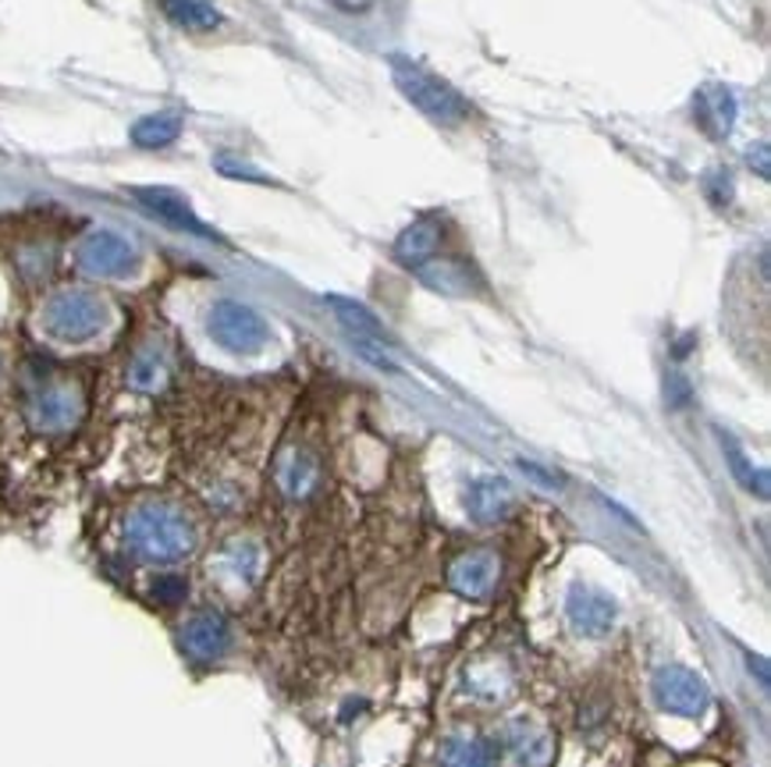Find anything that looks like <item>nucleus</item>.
Returning a JSON list of instances; mask_svg holds the SVG:
<instances>
[{
	"label": "nucleus",
	"mask_w": 771,
	"mask_h": 767,
	"mask_svg": "<svg viewBox=\"0 0 771 767\" xmlns=\"http://www.w3.org/2000/svg\"><path fill=\"white\" fill-rule=\"evenodd\" d=\"M125 540L146 561H178L196 548V530L172 504H146L128 515Z\"/></svg>",
	"instance_id": "f257e3e1"
},
{
	"label": "nucleus",
	"mask_w": 771,
	"mask_h": 767,
	"mask_svg": "<svg viewBox=\"0 0 771 767\" xmlns=\"http://www.w3.org/2000/svg\"><path fill=\"white\" fill-rule=\"evenodd\" d=\"M391 75L402 97L420 110V115L435 118L441 125H456L469 115V100L456 86H448L438 75H430L409 58H391Z\"/></svg>",
	"instance_id": "f03ea898"
},
{
	"label": "nucleus",
	"mask_w": 771,
	"mask_h": 767,
	"mask_svg": "<svg viewBox=\"0 0 771 767\" xmlns=\"http://www.w3.org/2000/svg\"><path fill=\"white\" fill-rule=\"evenodd\" d=\"M107 324V306L86 288H65L43 306V331L58 342H86Z\"/></svg>",
	"instance_id": "7ed1b4c3"
},
{
	"label": "nucleus",
	"mask_w": 771,
	"mask_h": 767,
	"mask_svg": "<svg viewBox=\"0 0 771 767\" xmlns=\"http://www.w3.org/2000/svg\"><path fill=\"white\" fill-rule=\"evenodd\" d=\"M206 327H211V338L221 348H228L235 355H253L271 338L263 316L253 306L232 303V298H224V303H217L211 309V316H206Z\"/></svg>",
	"instance_id": "20e7f679"
},
{
	"label": "nucleus",
	"mask_w": 771,
	"mask_h": 767,
	"mask_svg": "<svg viewBox=\"0 0 771 767\" xmlns=\"http://www.w3.org/2000/svg\"><path fill=\"white\" fill-rule=\"evenodd\" d=\"M651 694H654L657 707L668 710V715H680V718H701L704 710L711 707L707 682L693 668H683V665L657 668V676L651 682Z\"/></svg>",
	"instance_id": "39448f33"
},
{
	"label": "nucleus",
	"mask_w": 771,
	"mask_h": 767,
	"mask_svg": "<svg viewBox=\"0 0 771 767\" xmlns=\"http://www.w3.org/2000/svg\"><path fill=\"white\" fill-rule=\"evenodd\" d=\"M139 264L136 246L118 232H89L79 246V267L92 277H128Z\"/></svg>",
	"instance_id": "423d86ee"
},
{
	"label": "nucleus",
	"mask_w": 771,
	"mask_h": 767,
	"mask_svg": "<svg viewBox=\"0 0 771 767\" xmlns=\"http://www.w3.org/2000/svg\"><path fill=\"white\" fill-rule=\"evenodd\" d=\"M566 611H569L573 629L579 636H587V640H601V636H608L615 619H618V608H615L612 597L605 590H594V587H573L569 601H566Z\"/></svg>",
	"instance_id": "0eeeda50"
},
{
	"label": "nucleus",
	"mask_w": 771,
	"mask_h": 767,
	"mask_svg": "<svg viewBox=\"0 0 771 767\" xmlns=\"http://www.w3.org/2000/svg\"><path fill=\"white\" fill-rule=\"evenodd\" d=\"M131 196H136L139 207H146L149 214L160 217L164 224H172V228L221 242V235L214 228H206V224L193 214V207L185 203L182 193H175V189H131Z\"/></svg>",
	"instance_id": "6e6552de"
},
{
	"label": "nucleus",
	"mask_w": 771,
	"mask_h": 767,
	"mask_svg": "<svg viewBox=\"0 0 771 767\" xmlns=\"http://www.w3.org/2000/svg\"><path fill=\"white\" fill-rule=\"evenodd\" d=\"M232 643V629L224 622V614L217 611H199L189 622L182 626V647L185 653H193L199 661H214L221 658Z\"/></svg>",
	"instance_id": "1a4fd4ad"
},
{
	"label": "nucleus",
	"mask_w": 771,
	"mask_h": 767,
	"mask_svg": "<svg viewBox=\"0 0 771 767\" xmlns=\"http://www.w3.org/2000/svg\"><path fill=\"white\" fill-rule=\"evenodd\" d=\"M495 579H498V558L491 551H469L448 569L451 590L469 597V601H480V597L491 593Z\"/></svg>",
	"instance_id": "9d476101"
},
{
	"label": "nucleus",
	"mask_w": 771,
	"mask_h": 767,
	"mask_svg": "<svg viewBox=\"0 0 771 767\" xmlns=\"http://www.w3.org/2000/svg\"><path fill=\"white\" fill-rule=\"evenodd\" d=\"M466 509L477 522H498L509 515L513 509V491L509 483L498 480V476H480L469 483V494H466Z\"/></svg>",
	"instance_id": "9b49d317"
},
{
	"label": "nucleus",
	"mask_w": 771,
	"mask_h": 767,
	"mask_svg": "<svg viewBox=\"0 0 771 767\" xmlns=\"http://www.w3.org/2000/svg\"><path fill=\"white\" fill-rule=\"evenodd\" d=\"M693 115H697V125L711 139H722L732 128V121H736V104H732V97L722 86H704L697 92V100H693Z\"/></svg>",
	"instance_id": "f8f14e48"
},
{
	"label": "nucleus",
	"mask_w": 771,
	"mask_h": 767,
	"mask_svg": "<svg viewBox=\"0 0 771 767\" xmlns=\"http://www.w3.org/2000/svg\"><path fill=\"white\" fill-rule=\"evenodd\" d=\"M328 306L334 309L338 324H342L349 331V338H367V342H378V345H388V331L384 324L373 316L367 306L352 303V298H342V295H328Z\"/></svg>",
	"instance_id": "ddd939ff"
},
{
	"label": "nucleus",
	"mask_w": 771,
	"mask_h": 767,
	"mask_svg": "<svg viewBox=\"0 0 771 767\" xmlns=\"http://www.w3.org/2000/svg\"><path fill=\"white\" fill-rule=\"evenodd\" d=\"M438 242H441L438 224L417 220L399 235V242H394V256H399V264H406V267H423L427 259L438 253Z\"/></svg>",
	"instance_id": "4468645a"
},
{
	"label": "nucleus",
	"mask_w": 771,
	"mask_h": 767,
	"mask_svg": "<svg viewBox=\"0 0 771 767\" xmlns=\"http://www.w3.org/2000/svg\"><path fill=\"white\" fill-rule=\"evenodd\" d=\"M182 136V118L175 110H157V115H146L131 125V142L143 149H160L167 142H175Z\"/></svg>",
	"instance_id": "2eb2a0df"
},
{
	"label": "nucleus",
	"mask_w": 771,
	"mask_h": 767,
	"mask_svg": "<svg viewBox=\"0 0 771 767\" xmlns=\"http://www.w3.org/2000/svg\"><path fill=\"white\" fill-rule=\"evenodd\" d=\"M32 416H36V423L47 426V430H61V426H68L75 416H79V402H75L71 391L50 387V391H43L40 399H36Z\"/></svg>",
	"instance_id": "dca6fc26"
},
{
	"label": "nucleus",
	"mask_w": 771,
	"mask_h": 767,
	"mask_svg": "<svg viewBox=\"0 0 771 767\" xmlns=\"http://www.w3.org/2000/svg\"><path fill=\"white\" fill-rule=\"evenodd\" d=\"M160 8H164V14L172 18L175 26H182V29H196V32H203V29H217V26H221L217 8H211L206 0H160Z\"/></svg>",
	"instance_id": "f3484780"
},
{
	"label": "nucleus",
	"mask_w": 771,
	"mask_h": 767,
	"mask_svg": "<svg viewBox=\"0 0 771 767\" xmlns=\"http://www.w3.org/2000/svg\"><path fill=\"white\" fill-rule=\"evenodd\" d=\"M441 760L445 767H495V746L484 739H451Z\"/></svg>",
	"instance_id": "a211bd4d"
},
{
	"label": "nucleus",
	"mask_w": 771,
	"mask_h": 767,
	"mask_svg": "<svg viewBox=\"0 0 771 767\" xmlns=\"http://www.w3.org/2000/svg\"><path fill=\"white\" fill-rule=\"evenodd\" d=\"M722 452H725V462H729L732 476H736L746 491H758L761 498H768V473L754 470V465L746 462V455H743V448L736 444V437L722 434Z\"/></svg>",
	"instance_id": "6ab92c4d"
},
{
	"label": "nucleus",
	"mask_w": 771,
	"mask_h": 767,
	"mask_svg": "<svg viewBox=\"0 0 771 767\" xmlns=\"http://www.w3.org/2000/svg\"><path fill=\"white\" fill-rule=\"evenodd\" d=\"M167 377V366L157 352H143L136 366H131V384H136L139 391H157Z\"/></svg>",
	"instance_id": "aec40b11"
},
{
	"label": "nucleus",
	"mask_w": 771,
	"mask_h": 767,
	"mask_svg": "<svg viewBox=\"0 0 771 767\" xmlns=\"http://www.w3.org/2000/svg\"><path fill=\"white\" fill-rule=\"evenodd\" d=\"M281 483H285V491L289 494H306L310 491V483H313V462L310 459H292L289 465V473H281Z\"/></svg>",
	"instance_id": "412c9836"
},
{
	"label": "nucleus",
	"mask_w": 771,
	"mask_h": 767,
	"mask_svg": "<svg viewBox=\"0 0 771 767\" xmlns=\"http://www.w3.org/2000/svg\"><path fill=\"white\" fill-rule=\"evenodd\" d=\"M185 593H189V583H185L182 576H175V572L157 576V583H154V597H157L160 604H178V601H185Z\"/></svg>",
	"instance_id": "4be33fe9"
},
{
	"label": "nucleus",
	"mask_w": 771,
	"mask_h": 767,
	"mask_svg": "<svg viewBox=\"0 0 771 767\" xmlns=\"http://www.w3.org/2000/svg\"><path fill=\"white\" fill-rule=\"evenodd\" d=\"M256 561H260V554L253 548H232L228 551V569H232V576L238 579V583H253Z\"/></svg>",
	"instance_id": "5701e85b"
},
{
	"label": "nucleus",
	"mask_w": 771,
	"mask_h": 767,
	"mask_svg": "<svg viewBox=\"0 0 771 767\" xmlns=\"http://www.w3.org/2000/svg\"><path fill=\"white\" fill-rule=\"evenodd\" d=\"M352 348L363 355V360L370 363V366H378V370H384V373H399V363L391 360V355L384 352V345H378V342H367V338H352Z\"/></svg>",
	"instance_id": "b1692460"
},
{
	"label": "nucleus",
	"mask_w": 771,
	"mask_h": 767,
	"mask_svg": "<svg viewBox=\"0 0 771 767\" xmlns=\"http://www.w3.org/2000/svg\"><path fill=\"white\" fill-rule=\"evenodd\" d=\"M519 470L526 473V476H534L537 483H540V488H548V491H558L562 488V480L555 476V473H548V470H540V465H534V462H519Z\"/></svg>",
	"instance_id": "393cba45"
}]
</instances>
